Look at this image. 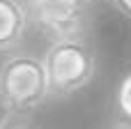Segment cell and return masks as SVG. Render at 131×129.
Listing matches in <instances>:
<instances>
[{
    "label": "cell",
    "instance_id": "9",
    "mask_svg": "<svg viewBox=\"0 0 131 129\" xmlns=\"http://www.w3.org/2000/svg\"><path fill=\"white\" fill-rule=\"evenodd\" d=\"M113 129H131V122H129V120H124V122H120V125H115Z\"/></svg>",
    "mask_w": 131,
    "mask_h": 129
},
{
    "label": "cell",
    "instance_id": "1",
    "mask_svg": "<svg viewBox=\"0 0 131 129\" xmlns=\"http://www.w3.org/2000/svg\"><path fill=\"white\" fill-rule=\"evenodd\" d=\"M41 60L51 97H69L83 90L97 72V53L83 35L53 39Z\"/></svg>",
    "mask_w": 131,
    "mask_h": 129
},
{
    "label": "cell",
    "instance_id": "10",
    "mask_svg": "<svg viewBox=\"0 0 131 129\" xmlns=\"http://www.w3.org/2000/svg\"><path fill=\"white\" fill-rule=\"evenodd\" d=\"M90 2H104V0H90Z\"/></svg>",
    "mask_w": 131,
    "mask_h": 129
},
{
    "label": "cell",
    "instance_id": "4",
    "mask_svg": "<svg viewBox=\"0 0 131 129\" xmlns=\"http://www.w3.org/2000/svg\"><path fill=\"white\" fill-rule=\"evenodd\" d=\"M30 25L25 0H0V53L14 51Z\"/></svg>",
    "mask_w": 131,
    "mask_h": 129
},
{
    "label": "cell",
    "instance_id": "7",
    "mask_svg": "<svg viewBox=\"0 0 131 129\" xmlns=\"http://www.w3.org/2000/svg\"><path fill=\"white\" fill-rule=\"evenodd\" d=\"M12 115H14V113L9 111V106L0 99V129H5L9 122H12Z\"/></svg>",
    "mask_w": 131,
    "mask_h": 129
},
{
    "label": "cell",
    "instance_id": "5",
    "mask_svg": "<svg viewBox=\"0 0 131 129\" xmlns=\"http://www.w3.org/2000/svg\"><path fill=\"white\" fill-rule=\"evenodd\" d=\"M115 102H117V111L122 113V118L131 122V72H127L122 76V81L117 85Z\"/></svg>",
    "mask_w": 131,
    "mask_h": 129
},
{
    "label": "cell",
    "instance_id": "6",
    "mask_svg": "<svg viewBox=\"0 0 131 129\" xmlns=\"http://www.w3.org/2000/svg\"><path fill=\"white\" fill-rule=\"evenodd\" d=\"M113 2V7L122 14V16H127L131 21V0H111Z\"/></svg>",
    "mask_w": 131,
    "mask_h": 129
},
{
    "label": "cell",
    "instance_id": "2",
    "mask_svg": "<svg viewBox=\"0 0 131 129\" xmlns=\"http://www.w3.org/2000/svg\"><path fill=\"white\" fill-rule=\"evenodd\" d=\"M51 97L44 60L32 53H14L0 65V99L12 113H30Z\"/></svg>",
    "mask_w": 131,
    "mask_h": 129
},
{
    "label": "cell",
    "instance_id": "8",
    "mask_svg": "<svg viewBox=\"0 0 131 129\" xmlns=\"http://www.w3.org/2000/svg\"><path fill=\"white\" fill-rule=\"evenodd\" d=\"M5 129H37V127H30V125H12V122H9Z\"/></svg>",
    "mask_w": 131,
    "mask_h": 129
},
{
    "label": "cell",
    "instance_id": "3",
    "mask_svg": "<svg viewBox=\"0 0 131 129\" xmlns=\"http://www.w3.org/2000/svg\"><path fill=\"white\" fill-rule=\"evenodd\" d=\"M30 23L51 39L83 35L90 21V0H25Z\"/></svg>",
    "mask_w": 131,
    "mask_h": 129
}]
</instances>
